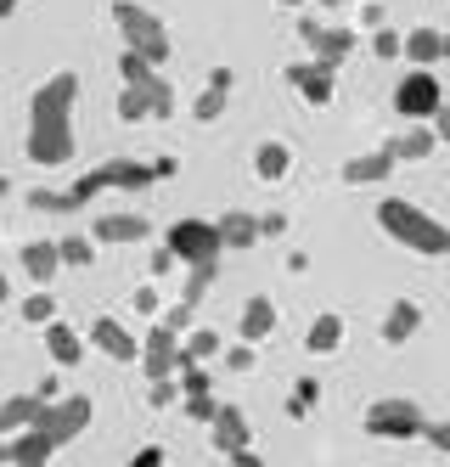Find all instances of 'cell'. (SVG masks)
Returning <instances> with one entry per match:
<instances>
[{"instance_id": "cell-1", "label": "cell", "mask_w": 450, "mask_h": 467, "mask_svg": "<svg viewBox=\"0 0 450 467\" xmlns=\"http://www.w3.org/2000/svg\"><path fill=\"white\" fill-rule=\"evenodd\" d=\"M74 102H79V74H51L40 90H34L28 102V163H40V170H62L68 158H74Z\"/></svg>"}, {"instance_id": "cell-2", "label": "cell", "mask_w": 450, "mask_h": 467, "mask_svg": "<svg viewBox=\"0 0 450 467\" xmlns=\"http://www.w3.org/2000/svg\"><path fill=\"white\" fill-rule=\"evenodd\" d=\"M377 225H383L400 248L423 254V259L450 254V225H445V220H434V214H428V209H417V203H405V197H383V203H377Z\"/></svg>"}, {"instance_id": "cell-3", "label": "cell", "mask_w": 450, "mask_h": 467, "mask_svg": "<svg viewBox=\"0 0 450 467\" xmlns=\"http://www.w3.org/2000/svg\"><path fill=\"white\" fill-rule=\"evenodd\" d=\"M152 181H158L152 163H135V158H108V163H96L90 175H79L74 186H68V203L85 209L90 197H101V192H141V186H152Z\"/></svg>"}, {"instance_id": "cell-4", "label": "cell", "mask_w": 450, "mask_h": 467, "mask_svg": "<svg viewBox=\"0 0 450 467\" xmlns=\"http://www.w3.org/2000/svg\"><path fill=\"white\" fill-rule=\"evenodd\" d=\"M113 23H119V35H124V51L147 57V62H163L169 57V28H163L158 12L135 6V0H113Z\"/></svg>"}, {"instance_id": "cell-5", "label": "cell", "mask_w": 450, "mask_h": 467, "mask_svg": "<svg viewBox=\"0 0 450 467\" xmlns=\"http://www.w3.org/2000/svg\"><path fill=\"white\" fill-rule=\"evenodd\" d=\"M163 248L175 254L186 271H192V265H220V254H225L215 220H175V225H169V237H163Z\"/></svg>"}, {"instance_id": "cell-6", "label": "cell", "mask_w": 450, "mask_h": 467, "mask_svg": "<svg viewBox=\"0 0 450 467\" xmlns=\"http://www.w3.org/2000/svg\"><path fill=\"white\" fill-rule=\"evenodd\" d=\"M423 428H428V417H423V406L417 400H372L366 406V433L372 440H423Z\"/></svg>"}, {"instance_id": "cell-7", "label": "cell", "mask_w": 450, "mask_h": 467, "mask_svg": "<svg viewBox=\"0 0 450 467\" xmlns=\"http://www.w3.org/2000/svg\"><path fill=\"white\" fill-rule=\"evenodd\" d=\"M445 108V90L434 79V68H411L400 85H394V113L405 124H434V113Z\"/></svg>"}, {"instance_id": "cell-8", "label": "cell", "mask_w": 450, "mask_h": 467, "mask_svg": "<svg viewBox=\"0 0 450 467\" xmlns=\"http://www.w3.org/2000/svg\"><path fill=\"white\" fill-rule=\"evenodd\" d=\"M90 417H96V406H90V394H62V400H51V406L40 411V422H34V428H40L46 440H51V445L62 451V445H74L79 433L90 428Z\"/></svg>"}, {"instance_id": "cell-9", "label": "cell", "mask_w": 450, "mask_h": 467, "mask_svg": "<svg viewBox=\"0 0 450 467\" xmlns=\"http://www.w3.org/2000/svg\"><path fill=\"white\" fill-rule=\"evenodd\" d=\"M119 74H124V85H135V90L152 96V119H169V113H175V90H169V79L158 74V62L124 51V57H119Z\"/></svg>"}, {"instance_id": "cell-10", "label": "cell", "mask_w": 450, "mask_h": 467, "mask_svg": "<svg viewBox=\"0 0 450 467\" xmlns=\"http://www.w3.org/2000/svg\"><path fill=\"white\" fill-rule=\"evenodd\" d=\"M181 332H169L163 321L141 338V372H147V383H158V378H181Z\"/></svg>"}, {"instance_id": "cell-11", "label": "cell", "mask_w": 450, "mask_h": 467, "mask_svg": "<svg viewBox=\"0 0 450 467\" xmlns=\"http://www.w3.org/2000/svg\"><path fill=\"white\" fill-rule=\"evenodd\" d=\"M298 40L309 46V57H316V62H332V68H338V62L355 51V28H332V23L304 17L298 23Z\"/></svg>"}, {"instance_id": "cell-12", "label": "cell", "mask_w": 450, "mask_h": 467, "mask_svg": "<svg viewBox=\"0 0 450 467\" xmlns=\"http://www.w3.org/2000/svg\"><path fill=\"white\" fill-rule=\"evenodd\" d=\"M288 85L304 96L309 108H327L332 96H338V68H332V62H316V57H309V62H293V68H288Z\"/></svg>"}, {"instance_id": "cell-13", "label": "cell", "mask_w": 450, "mask_h": 467, "mask_svg": "<svg viewBox=\"0 0 450 467\" xmlns=\"http://www.w3.org/2000/svg\"><path fill=\"white\" fill-rule=\"evenodd\" d=\"M209 445H215L225 462H231L236 451H248V445H254V428H248V417H242L236 406H220V411H215V422H209Z\"/></svg>"}, {"instance_id": "cell-14", "label": "cell", "mask_w": 450, "mask_h": 467, "mask_svg": "<svg viewBox=\"0 0 450 467\" xmlns=\"http://www.w3.org/2000/svg\"><path fill=\"white\" fill-rule=\"evenodd\" d=\"M90 349H101L108 360H141V344H135V332L113 316H96L90 321Z\"/></svg>"}, {"instance_id": "cell-15", "label": "cell", "mask_w": 450, "mask_h": 467, "mask_svg": "<svg viewBox=\"0 0 450 467\" xmlns=\"http://www.w3.org/2000/svg\"><path fill=\"white\" fill-rule=\"evenodd\" d=\"M394 170H400L394 147H377V152H361V158L343 163V181H350V186H377V181H389Z\"/></svg>"}, {"instance_id": "cell-16", "label": "cell", "mask_w": 450, "mask_h": 467, "mask_svg": "<svg viewBox=\"0 0 450 467\" xmlns=\"http://www.w3.org/2000/svg\"><path fill=\"white\" fill-rule=\"evenodd\" d=\"M147 220L141 214H96L90 220V237L96 243H147Z\"/></svg>"}, {"instance_id": "cell-17", "label": "cell", "mask_w": 450, "mask_h": 467, "mask_svg": "<svg viewBox=\"0 0 450 467\" xmlns=\"http://www.w3.org/2000/svg\"><path fill=\"white\" fill-rule=\"evenodd\" d=\"M231 85H236V74H231V68H215V74H209V90L192 102V119H197V124H215V119L225 113V102H231Z\"/></svg>"}, {"instance_id": "cell-18", "label": "cell", "mask_w": 450, "mask_h": 467, "mask_svg": "<svg viewBox=\"0 0 450 467\" xmlns=\"http://www.w3.org/2000/svg\"><path fill=\"white\" fill-rule=\"evenodd\" d=\"M417 327H423V305H417V298H394L389 316H383V344H405V338H417Z\"/></svg>"}, {"instance_id": "cell-19", "label": "cell", "mask_w": 450, "mask_h": 467, "mask_svg": "<svg viewBox=\"0 0 450 467\" xmlns=\"http://www.w3.org/2000/svg\"><path fill=\"white\" fill-rule=\"evenodd\" d=\"M236 332H242V344H265L270 332H276V305H270L265 293H254L248 305H242V327Z\"/></svg>"}, {"instance_id": "cell-20", "label": "cell", "mask_w": 450, "mask_h": 467, "mask_svg": "<svg viewBox=\"0 0 450 467\" xmlns=\"http://www.w3.org/2000/svg\"><path fill=\"white\" fill-rule=\"evenodd\" d=\"M23 271L34 287H51V276L62 271V248L57 243H23Z\"/></svg>"}, {"instance_id": "cell-21", "label": "cell", "mask_w": 450, "mask_h": 467, "mask_svg": "<svg viewBox=\"0 0 450 467\" xmlns=\"http://www.w3.org/2000/svg\"><path fill=\"white\" fill-rule=\"evenodd\" d=\"M40 411H46L40 394H12V400H0V433H23V428H34V422H40Z\"/></svg>"}, {"instance_id": "cell-22", "label": "cell", "mask_w": 450, "mask_h": 467, "mask_svg": "<svg viewBox=\"0 0 450 467\" xmlns=\"http://www.w3.org/2000/svg\"><path fill=\"white\" fill-rule=\"evenodd\" d=\"M220 225V243L231 248V254H242V248H254L265 231H259V214H242V209H231L225 220H215Z\"/></svg>"}, {"instance_id": "cell-23", "label": "cell", "mask_w": 450, "mask_h": 467, "mask_svg": "<svg viewBox=\"0 0 450 467\" xmlns=\"http://www.w3.org/2000/svg\"><path fill=\"white\" fill-rule=\"evenodd\" d=\"M389 147H394V158H400V163H423V158L439 147V136H434V124H405Z\"/></svg>"}, {"instance_id": "cell-24", "label": "cell", "mask_w": 450, "mask_h": 467, "mask_svg": "<svg viewBox=\"0 0 450 467\" xmlns=\"http://www.w3.org/2000/svg\"><path fill=\"white\" fill-rule=\"evenodd\" d=\"M57 456V445L46 440L40 428H23V433H12V467H46Z\"/></svg>"}, {"instance_id": "cell-25", "label": "cell", "mask_w": 450, "mask_h": 467, "mask_svg": "<svg viewBox=\"0 0 450 467\" xmlns=\"http://www.w3.org/2000/svg\"><path fill=\"white\" fill-rule=\"evenodd\" d=\"M405 62L411 68H434V62H445V35L439 28H411L405 35Z\"/></svg>"}, {"instance_id": "cell-26", "label": "cell", "mask_w": 450, "mask_h": 467, "mask_svg": "<svg viewBox=\"0 0 450 467\" xmlns=\"http://www.w3.org/2000/svg\"><path fill=\"white\" fill-rule=\"evenodd\" d=\"M46 349H51L57 366H79V360H85V338H79L68 321H51V327H46Z\"/></svg>"}, {"instance_id": "cell-27", "label": "cell", "mask_w": 450, "mask_h": 467, "mask_svg": "<svg viewBox=\"0 0 450 467\" xmlns=\"http://www.w3.org/2000/svg\"><path fill=\"white\" fill-rule=\"evenodd\" d=\"M288 170H293L288 141H259V152H254V175H259V181H288Z\"/></svg>"}, {"instance_id": "cell-28", "label": "cell", "mask_w": 450, "mask_h": 467, "mask_svg": "<svg viewBox=\"0 0 450 467\" xmlns=\"http://www.w3.org/2000/svg\"><path fill=\"white\" fill-rule=\"evenodd\" d=\"M304 344H309V355H332V349L343 344V316L321 310L316 321H309V332H304Z\"/></svg>"}, {"instance_id": "cell-29", "label": "cell", "mask_w": 450, "mask_h": 467, "mask_svg": "<svg viewBox=\"0 0 450 467\" xmlns=\"http://www.w3.org/2000/svg\"><path fill=\"white\" fill-rule=\"evenodd\" d=\"M225 349V338H220V332H209V327H197V332H186V338H181V366H203V360H215Z\"/></svg>"}, {"instance_id": "cell-30", "label": "cell", "mask_w": 450, "mask_h": 467, "mask_svg": "<svg viewBox=\"0 0 450 467\" xmlns=\"http://www.w3.org/2000/svg\"><path fill=\"white\" fill-rule=\"evenodd\" d=\"M119 119H124V124L152 119V96H147V90H135V85H124V90H119Z\"/></svg>"}, {"instance_id": "cell-31", "label": "cell", "mask_w": 450, "mask_h": 467, "mask_svg": "<svg viewBox=\"0 0 450 467\" xmlns=\"http://www.w3.org/2000/svg\"><path fill=\"white\" fill-rule=\"evenodd\" d=\"M23 321H28V327H51V321H57V298H51V287H40V293L23 298Z\"/></svg>"}, {"instance_id": "cell-32", "label": "cell", "mask_w": 450, "mask_h": 467, "mask_svg": "<svg viewBox=\"0 0 450 467\" xmlns=\"http://www.w3.org/2000/svg\"><path fill=\"white\" fill-rule=\"evenodd\" d=\"M321 400V383L316 378H298V389H293V400H288V417H309V406Z\"/></svg>"}, {"instance_id": "cell-33", "label": "cell", "mask_w": 450, "mask_h": 467, "mask_svg": "<svg viewBox=\"0 0 450 467\" xmlns=\"http://www.w3.org/2000/svg\"><path fill=\"white\" fill-rule=\"evenodd\" d=\"M372 51L383 57V62H400V57H405V35H400V28H377V35H372Z\"/></svg>"}, {"instance_id": "cell-34", "label": "cell", "mask_w": 450, "mask_h": 467, "mask_svg": "<svg viewBox=\"0 0 450 467\" xmlns=\"http://www.w3.org/2000/svg\"><path fill=\"white\" fill-rule=\"evenodd\" d=\"M62 265H90L96 259V237H62Z\"/></svg>"}, {"instance_id": "cell-35", "label": "cell", "mask_w": 450, "mask_h": 467, "mask_svg": "<svg viewBox=\"0 0 450 467\" xmlns=\"http://www.w3.org/2000/svg\"><path fill=\"white\" fill-rule=\"evenodd\" d=\"M215 271H220V265H192V276H186V293H181V298H186V305H197V298H203V293H209V282H215Z\"/></svg>"}, {"instance_id": "cell-36", "label": "cell", "mask_w": 450, "mask_h": 467, "mask_svg": "<svg viewBox=\"0 0 450 467\" xmlns=\"http://www.w3.org/2000/svg\"><path fill=\"white\" fill-rule=\"evenodd\" d=\"M192 310H197V305H186V298H181V305H169V310H163V327L186 338V332H192Z\"/></svg>"}, {"instance_id": "cell-37", "label": "cell", "mask_w": 450, "mask_h": 467, "mask_svg": "<svg viewBox=\"0 0 450 467\" xmlns=\"http://www.w3.org/2000/svg\"><path fill=\"white\" fill-rule=\"evenodd\" d=\"M215 411H220V400H215V394H186V417L215 422Z\"/></svg>"}, {"instance_id": "cell-38", "label": "cell", "mask_w": 450, "mask_h": 467, "mask_svg": "<svg viewBox=\"0 0 450 467\" xmlns=\"http://www.w3.org/2000/svg\"><path fill=\"white\" fill-rule=\"evenodd\" d=\"M175 394H181V383H175V378H158V383L147 389V406H158V411H163V406H175Z\"/></svg>"}, {"instance_id": "cell-39", "label": "cell", "mask_w": 450, "mask_h": 467, "mask_svg": "<svg viewBox=\"0 0 450 467\" xmlns=\"http://www.w3.org/2000/svg\"><path fill=\"white\" fill-rule=\"evenodd\" d=\"M181 394H209V372L203 366H181Z\"/></svg>"}, {"instance_id": "cell-40", "label": "cell", "mask_w": 450, "mask_h": 467, "mask_svg": "<svg viewBox=\"0 0 450 467\" xmlns=\"http://www.w3.org/2000/svg\"><path fill=\"white\" fill-rule=\"evenodd\" d=\"M225 366H231V372H248V366H254V344H231L225 349Z\"/></svg>"}, {"instance_id": "cell-41", "label": "cell", "mask_w": 450, "mask_h": 467, "mask_svg": "<svg viewBox=\"0 0 450 467\" xmlns=\"http://www.w3.org/2000/svg\"><path fill=\"white\" fill-rule=\"evenodd\" d=\"M423 440H428L434 451H445V456H450V422H428V428H423Z\"/></svg>"}, {"instance_id": "cell-42", "label": "cell", "mask_w": 450, "mask_h": 467, "mask_svg": "<svg viewBox=\"0 0 450 467\" xmlns=\"http://www.w3.org/2000/svg\"><path fill=\"white\" fill-rule=\"evenodd\" d=\"M130 467H163V451L158 445H141V451H135V462Z\"/></svg>"}, {"instance_id": "cell-43", "label": "cell", "mask_w": 450, "mask_h": 467, "mask_svg": "<svg viewBox=\"0 0 450 467\" xmlns=\"http://www.w3.org/2000/svg\"><path fill=\"white\" fill-rule=\"evenodd\" d=\"M135 310L152 316V310H158V287H135Z\"/></svg>"}, {"instance_id": "cell-44", "label": "cell", "mask_w": 450, "mask_h": 467, "mask_svg": "<svg viewBox=\"0 0 450 467\" xmlns=\"http://www.w3.org/2000/svg\"><path fill=\"white\" fill-rule=\"evenodd\" d=\"M259 231H265V237H282V231H288V214H259Z\"/></svg>"}, {"instance_id": "cell-45", "label": "cell", "mask_w": 450, "mask_h": 467, "mask_svg": "<svg viewBox=\"0 0 450 467\" xmlns=\"http://www.w3.org/2000/svg\"><path fill=\"white\" fill-rule=\"evenodd\" d=\"M175 265H181L175 254H169V248H158V254H152V276H163V271H175Z\"/></svg>"}, {"instance_id": "cell-46", "label": "cell", "mask_w": 450, "mask_h": 467, "mask_svg": "<svg viewBox=\"0 0 450 467\" xmlns=\"http://www.w3.org/2000/svg\"><path fill=\"white\" fill-rule=\"evenodd\" d=\"M361 17H366V28H372V35L383 28V6H377V0H372V6H361Z\"/></svg>"}, {"instance_id": "cell-47", "label": "cell", "mask_w": 450, "mask_h": 467, "mask_svg": "<svg viewBox=\"0 0 450 467\" xmlns=\"http://www.w3.org/2000/svg\"><path fill=\"white\" fill-rule=\"evenodd\" d=\"M434 136H439V141H450V108H439V113H434Z\"/></svg>"}, {"instance_id": "cell-48", "label": "cell", "mask_w": 450, "mask_h": 467, "mask_svg": "<svg viewBox=\"0 0 450 467\" xmlns=\"http://www.w3.org/2000/svg\"><path fill=\"white\" fill-rule=\"evenodd\" d=\"M231 467H265V462H259L254 451H236V456H231Z\"/></svg>"}, {"instance_id": "cell-49", "label": "cell", "mask_w": 450, "mask_h": 467, "mask_svg": "<svg viewBox=\"0 0 450 467\" xmlns=\"http://www.w3.org/2000/svg\"><path fill=\"white\" fill-rule=\"evenodd\" d=\"M6 298H12V276H6V271H0V305H6Z\"/></svg>"}, {"instance_id": "cell-50", "label": "cell", "mask_w": 450, "mask_h": 467, "mask_svg": "<svg viewBox=\"0 0 450 467\" xmlns=\"http://www.w3.org/2000/svg\"><path fill=\"white\" fill-rule=\"evenodd\" d=\"M17 12V0H0V17H12Z\"/></svg>"}, {"instance_id": "cell-51", "label": "cell", "mask_w": 450, "mask_h": 467, "mask_svg": "<svg viewBox=\"0 0 450 467\" xmlns=\"http://www.w3.org/2000/svg\"><path fill=\"white\" fill-rule=\"evenodd\" d=\"M321 6H355V0H321Z\"/></svg>"}, {"instance_id": "cell-52", "label": "cell", "mask_w": 450, "mask_h": 467, "mask_svg": "<svg viewBox=\"0 0 450 467\" xmlns=\"http://www.w3.org/2000/svg\"><path fill=\"white\" fill-rule=\"evenodd\" d=\"M276 6H304V0H276Z\"/></svg>"}, {"instance_id": "cell-53", "label": "cell", "mask_w": 450, "mask_h": 467, "mask_svg": "<svg viewBox=\"0 0 450 467\" xmlns=\"http://www.w3.org/2000/svg\"><path fill=\"white\" fill-rule=\"evenodd\" d=\"M445 62H450V35H445Z\"/></svg>"}]
</instances>
